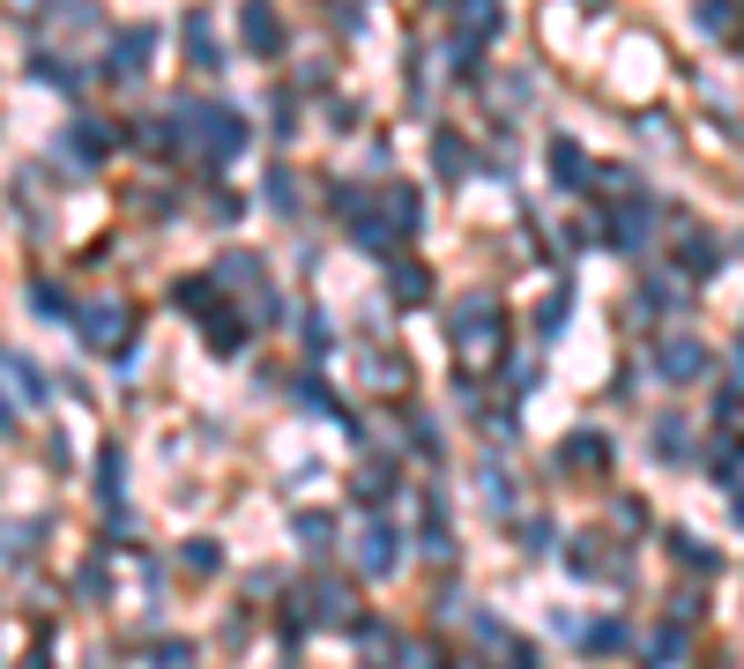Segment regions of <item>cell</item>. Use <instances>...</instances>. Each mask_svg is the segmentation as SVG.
Wrapping results in <instances>:
<instances>
[{
    "label": "cell",
    "mask_w": 744,
    "mask_h": 669,
    "mask_svg": "<svg viewBox=\"0 0 744 669\" xmlns=\"http://www.w3.org/2000/svg\"><path fill=\"white\" fill-rule=\"evenodd\" d=\"M179 558H187V572H217V566H223V550H217V544H187Z\"/></svg>",
    "instance_id": "33"
},
{
    "label": "cell",
    "mask_w": 744,
    "mask_h": 669,
    "mask_svg": "<svg viewBox=\"0 0 744 669\" xmlns=\"http://www.w3.org/2000/svg\"><path fill=\"white\" fill-rule=\"evenodd\" d=\"M217 283H231V291H253V283H261V261H253V253H223V261H217Z\"/></svg>",
    "instance_id": "17"
},
{
    "label": "cell",
    "mask_w": 744,
    "mask_h": 669,
    "mask_svg": "<svg viewBox=\"0 0 744 669\" xmlns=\"http://www.w3.org/2000/svg\"><path fill=\"white\" fill-rule=\"evenodd\" d=\"M551 172L566 179V186H581V179H589V149H581V142H559V149H551Z\"/></svg>",
    "instance_id": "20"
},
{
    "label": "cell",
    "mask_w": 744,
    "mask_h": 669,
    "mask_svg": "<svg viewBox=\"0 0 744 669\" xmlns=\"http://www.w3.org/2000/svg\"><path fill=\"white\" fill-rule=\"evenodd\" d=\"M647 223H655V209H647V201H633V209L611 223V239H619L625 253H641V246H647Z\"/></svg>",
    "instance_id": "15"
},
{
    "label": "cell",
    "mask_w": 744,
    "mask_h": 669,
    "mask_svg": "<svg viewBox=\"0 0 744 669\" xmlns=\"http://www.w3.org/2000/svg\"><path fill=\"white\" fill-rule=\"evenodd\" d=\"M358 662H365V669H395V662H402L395 625H372V618H358Z\"/></svg>",
    "instance_id": "6"
},
{
    "label": "cell",
    "mask_w": 744,
    "mask_h": 669,
    "mask_svg": "<svg viewBox=\"0 0 744 669\" xmlns=\"http://www.w3.org/2000/svg\"><path fill=\"white\" fill-rule=\"evenodd\" d=\"M269 209H283V216H291V209H298V179L283 172V164H275V172H269Z\"/></svg>",
    "instance_id": "28"
},
{
    "label": "cell",
    "mask_w": 744,
    "mask_h": 669,
    "mask_svg": "<svg viewBox=\"0 0 744 669\" xmlns=\"http://www.w3.org/2000/svg\"><path fill=\"white\" fill-rule=\"evenodd\" d=\"M492 30H499V0H462V38L476 45V38H492Z\"/></svg>",
    "instance_id": "19"
},
{
    "label": "cell",
    "mask_w": 744,
    "mask_h": 669,
    "mask_svg": "<svg viewBox=\"0 0 744 669\" xmlns=\"http://www.w3.org/2000/svg\"><path fill=\"white\" fill-rule=\"evenodd\" d=\"M305 602H313L328 625H358V618H350V595L335 588V580H313V595H305Z\"/></svg>",
    "instance_id": "16"
},
{
    "label": "cell",
    "mask_w": 744,
    "mask_h": 669,
    "mask_svg": "<svg viewBox=\"0 0 744 669\" xmlns=\"http://www.w3.org/2000/svg\"><path fill=\"white\" fill-rule=\"evenodd\" d=\"M603 462H611L603 432H573V439L559 446V469H603Z\"/></svg>",
    "instance_id": "9"
},
{
    "label": "cell",
    "mask_w": 744,
    "mask_h": 669,
    "mask_svg": "<svg viewBox=\"0 0 744 669\" xmlns=\"http://www.w3.org/2000/svg\"><path fill=\"white\" fill-rule=\"evenodd\" d=\"M677 268H685V275H715L722 261H715V246H707V239H693V246H677Z\"/></svg>",
    "instance_id": "24"
},
{
    "label": "cell",
    "mask_w": 744,
    "mask_h": 669,
    "mask_svg": "<svg viewBox=\"0 0 744 669\" xmlns=\"http://www.w3.org/2000/svg\"><path fill=\"white\" fill-rule=\"evenodd\" d=\"M247 45L253 52H283V16L269 0H247Z\"/></svg>",
    "instance_id": "7"
},
{
    "label": "cell",
    "mask_w": 744,
    "mask_h": 669,
    "mask_svg": "<svg viewBox=\"0 0 744 669\" xmlns=\"http://www.w3.org/2000/svg\"><path fill=\"white\" fill-rule=\"evenodd\" d=\"M201 343H209V349H223V357H231V349L247 343V327L231 321V313H223V305H209V313H201Z\"/></svg>",
    "instance_id": "10"
},
{
    "label": "cell",
    "mask_w": 744,
    "mask_h": 669,
    "mask_svg": "<svg viewBox=\"0 0 744 669\" xmlns=\"http://www.w3.org/2000/svg\"><path fill=\"white\" fill-rule=\"evenodd\" d=\"M30 74H46L52 90H74V68L68 60H52V52H30Z\"/></svg>",
    "instance_id": "26"
},
{
    "label": "cell",
    "mask_w": 744,
    "mask_h": 669,
    "mask_svg": "<svg viewBox=\"0 0 744 669\" xmlns=\"http://www.w3.org/2000/svg\"><path fill=\"white\" fill-rule=\"evenodd\" d=\"M388 283H395V297H402V305H418V297L432 291V275H424L418 261H402V253H388Z\"/></svg>",
    "instance_id": "12"
},
{
    "label": "cell",
    "mask_w": 744,
    "mask_h": 669,
    "mask_svg": "<svg viewBox=\"0 0 744 669\" xmlns=\"http://www.w3.org/2000/svg\"><path fill=\"white\" fill-rule=\"evenodd\" d=\"M700 30H715L722 38V30H730V0H707V8H700Z\"/></svg>",
    "instance_id": "35"
},
{
    "label": "cell",
    "mask_w": 744,
    "mask_h": 669,
    "mask_svg": "<svg viewBox=\"0 0 744 669\" xmlns=\"http://www.w3.org/2000/svg\"><path fill=\"white\" fill-rule=\"evenodd\" d=\"M8 379H16V402H46V372L30 365L23 349H16V357H8Z\"/></svg>",
    "instance_id": "18"
},
{
    "label": "cell",
    "mask_w": 744,
    "mask_h": 669,
    "mask_svg": "<svg viewBox=\"0 0 744 669\" xmlns=\"http://www.w3.org/2000/svg\"><path fill=\"white\" fill-rule=\"evenodd\" d=\"M179 120L201 134V156H209V164H231V156L247 149V126H239V112H223V104H187Z\"/></svg>",
    "instance_id": "2"
},
{
    "label": "cell",
    "mask_w": 744,
    "mask_h": 669,
    "mask_svg": "<svg viewBox=\"0 0 744 669\" xmlns=\"http://www.w3.org/2000/svg\"><path fill=\"white\" fill-rule=\"evenodd\" d=\"M104 149H112V142H104V126H98V120L68 126V156H74V164H104Z\"/></svg>",
    "instance_id": "14"
},
{
    "label": "cell",
    "mask_w": 744,
    "mask_h": 669,
    "mask_svg": "<svg viewBox=\"0 0 744 669\" xmlns=\"http://www.w3.org/2000/svg\"><path fill=\"white\" fill-rule=\"evenodd\" d=\"M388 491H395V469H388V462H365V469H358V498H365V506H380Z\"/></svg>",
    "instance_id": "21"
},
{
    "label": "cell",
    "mask_w": 744,
    "mask_h": 669,
    "mask_svg": "<svg viewBox=\"0 0 744 669\" xmlns=\"http://www.w3.org/2000/svg\"><path fill=\"white\" fill-rule=\"evenodd\" d=\"M179 305H187V313H209V305H217V283L187 275V283H179Z\"/></svg>",
    "instance_id": "30"
},
{
    "label": "cell",
    "mask_w": 744,
    "mask_h": 669,
    "mask_svg": "<svg viewBox=\"0 0 744 669\" xmlns=\"http://www.w3.org/2000/svg\"><path fill=\"white\" fill-rule=\"evenodd\" d=\"M655 454H663V462H693V432H677V424H655Z\"/></svg>",
    "instance_id": "23"
},
{
    "label": "cell",
    "mask_w": 744,
    "mask_h": 669,
    "mask_svg": "<svg viewBox=\"0 0 744 669\" xmlns=\"http://www.w3.org/2000/svg\"><path fill=\"white\" fill-rule=\"evenodd\" d=\"M670 550H677V566H693V572H715V550L700 544V536H685V528L670 536Z\"/></svg>",
    "instance_id": "22"
},
{
    "label": "cell",
    "mask_w": 744,
    "mask_h": 669,
    "mask_svg": "<svg viewBox=\"0 0 744 669\" xmlns=\"http://www.w3.org/2000/svg\"><path fill=\"white\" fill-rule=\"evenodd\" d=\"M566 313H573V297H566V291L544 297V313H536V335H559V327H566Z\"/></svg>",
    "instance_id": "31"
},
{
    "label": "cell",
    "mask_w": 744,
    "mask_h": 669,
    "mask_svg": "<svg viewBox=\"0 0 744 669\" xmlns=\"http://www.w3.org/2000/svg\"><path fill=\"white\" fill-rule=\"evenodd\" d=\"M476 484H484V506H492V514H514V484H499V469H476Z\"/></svg>",
    "instance_id": "27"
},
{
    "label": "cell",
    "mask_w": 744,
    "mask_h": 669,
    "mask_svg": "<svg viewBox=\"0 0 744 669\" xmlns=\"http://www.w3.org/2000/svg\"><path fill=\"white\" fill-rule=\"evenodd\" d=\"M209 216H217V223H239V216H247V201H239V194H209Z\"/></svg>",
    "instance_id": "34"
},
{
    "label": "cell",
    "mask_w": 744,
    "mask_h": 669,
    "mask_svg": "<svg viewBox=\"0 0 744 669\" xmlns=\"http://www.w3.org/2000/svg\"><path fill=\"white\" fill-rule=\"evenodd\" d=\"M157 669H187V640H164V647H157Z\"/></svg>",
    "instance_id": "37"
},
{
    "label": "cell",
    "mask_w": 744,
    "mask_h": 669,
    "mask_svg": "<svg viewBox=\"0 0 744 669\" xmlns=\"http://www.w3.org/2000/svg\"><path fill=\"white\" fill-rule=\"evenodd\" d=\"M74 335H82L90 349H120L127 343V313L120 305H82V313H74Z\"/></svg>",
    "instance_id": "5"
},
{
    "label": "cell",
    "mask_w": 744,
    "mask_h": 669,
    "mask_svg": "<svg viewBox=\"0 0 744 669\" xmlns=\"http://www.w3.org/2000/svg\"><path fill=\"white\" fill-rule=\"evenodd\" d=\"M446 343H454V357H462V365H484V357H499V349H506L499 305H492V297H462V305H454V321H446Z\"/></svg>",
    "instance_id": "1"
},
{
    "label": "cell",
    "mask_w": 744,
    "mask_h": 669,
    "mask_svg": "<svg viewBox=\"0 0 744 669\" xmlns=\"http://www.w3.org/2000/svg\"><path fill=\"white\" fill-rule=\"evenodd\" d=\"M30 305H38V313H60V305H68V297L52 291V283H30Z\"/></svg>",
    "instance_id": "36"
},
{
    "label": "cell",
    "mask_w": 744,
    "mask_h": 669,
    "mask_svg": "<svg viewBox=\"0 0 744 669\" xmlns=\"http://www.w3.org/2000/svg\"><path fill=\"white\" fill-rule=\"evenodd\" d=\"M149 52H157V38H149V30H120V45H112V74H120V82H134V74L149 68Z\"/></svg>",
    "instance_id": "8"
},
{
    "label": "cell",
    "mask_w": 744,
    "mask_h": 669,
    "mask_svg": "<svg viewBox=\"0 0 744 669\" xmlns=\"http://www.w3.org/2000/svg\"><path fill=\"white\" fill-rule=\"evenodd\" d=\"M120 484H127V454H120V446H104V454H98V498H104V514H120Z\"/></svg>",
    "instance_id": "11"
},
{
    "label": "cell",
    "mask_w": 744,
    "mask_h": 669,
    "mask_svg": "<svg viewBox=\"0 0 744 669\" xmlns=\"http://www.w3.org/2000/svg\"><path fill=\"white\" fill-rule=\"evenodd\" d=\"M655 372H663L670 387H693L700 372H707V349H700L693 335H663V343H655Z\"/></svg>",
    "instance_id": "4"
},
{
    "label": "cell",
    "mask_w": 744,
    "mask_h": 669,
    "mask_svg": "<svg viewBox=\"0 0 744 669\" xmlns=\"http://www.w3.org/2000/svg\"><path fill=\"white\" fill-rule=\"evenodd\" d=\"M350 550H358V572H365V580H380V572L402 566V536L380 520V506L365 514V528H358V544H350Z\"/></svg>",
    "instance_id": "3"
},
{
    "label": "cell",
    "mask_w": 744,
    "mask_h": 669,
    "mask_svg": "<svg viewBox=\"0 0 744 669\" xmlns=\"http://www.w3.org/2000/svg\"><path fill=\"white\" fill-rule=\"evenodd\" d=\"M589 647H595V655H619V647H625V625H611V618L589 625Z\"/></svg>",
    "instance_id": "32"
},
{
    "label": "cell",
    "mask_w": 744,
    "mask_h": 669,
    "mask_svg": "<svg viewBox=\"0 0 744 669\" xmlns=\"http://www.w3.org/2000/svg\"><path fill=\"white\" fill-rule=\"evenodd\" d=\"M677 647H685V625L670 618V632H655V640H647V662L663 669V662H677Z\"/></svg>",
    "instance_id": "25"
},
{
    "label": "cell",
    "mask_w": 744,
    "mask_h": 669,
    "mask_svg": "<svg viewBox=\"0 0 744 669\" xmlns=\"http://www.w3.org/2000/svg\"><path fill=\"white\" fill-rule=\"evenodd\" d=\"M187 60L217 74V60H223V52H217V30H209V16H187Z\"/></svg>",
    "instance_id": "13"
},
{
    "label": "cell",
    "mask_w": 744,
    "mask_h": 669,
    "mask_svg": "<svg viewBox=\"0 0 744 669\" xmlns=\"http://www.w3.org/2000/svg\"><path fill=\"white\" fill-rule=\"evenodd\" d=\"M432 164H440V172L454 179V172H462V164H470V149L454 142V134H440V142H432Z\"/></svg>",
    "instance_id": "29"
}]
</instances>
